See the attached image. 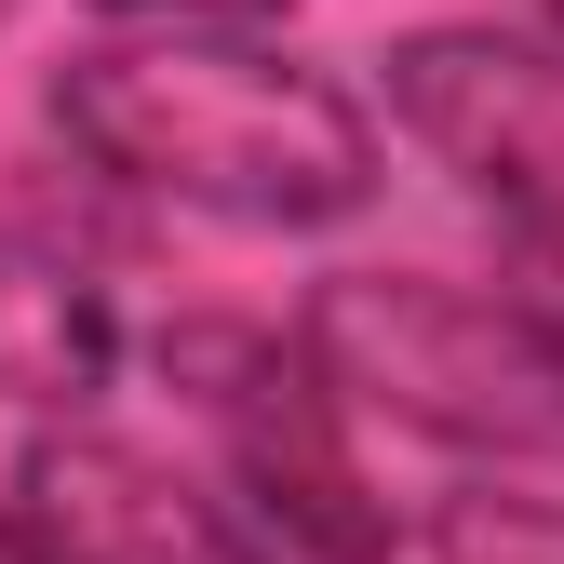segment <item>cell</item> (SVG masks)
<instances>
[{"instance_id": "obj_1", "label": "cell", "mask_w": 564, "mask_h": 564, "mask_svg": "<svg viewBox=\"0 0 564 564\" xmlns=\"http://www.w3.org/2000/svg\"><path fill=\"white\" fill-rule=\"evenodd\" d=\"M41 121L67 162H95L121 202H175L216 229H349L377 202V121L336 82L282 67L269 41H202V28H121L54 54Z\"/></svg>"}, {"instance_id": "obj_2", "label": "cell", "mask_w": 564, "mask_h": 564, "mask_svg": "<svg viewBox=\"0 0 564 564\" xmlns=\"http://www.w3.org/2000/svg\"><path fill=\"white\" fill-rule=\"evenodd\" d=\"M296 349L336 416H390V431L484 457L498 470H564V349L444 269H323L296 296Z\"/></svg>"}, {"instance_id": "obj_3", "label": "cell", "mask_w": 564, "mask_h": 564, "mask_svg": "<svg viewBox=\"0 0 564 564\" xmlns=\"http://www.w3.org/2000/svg\"><path fill=\"white\" fill-rule=\"evenodd\" d=\"M149 364L162 390L202 416V431L229 444V484H242V511H256V551L282 538L296 564H390L403 524L390 498L364 484V457L336 444V403L310 377V349L256 323V310H175L149 336Z\"/></svg>"}, {"instance_id": "obj_4", "label": "cell", "mask_w": 564, "mask_h": 564, "mask_svg": "<svg viewBox=\"0 0 564 564\" xmlns=\"http://www.w3.org/2000/svg\"><path fill=\"white\" fill-rule=\"evenodd\" d=\"M377 108L511 242L564 229V41H538V28H403L377 54Z\"/></svg>"}, {"instance_id": "obj_5", "label": "cell", "mask_w": 564, "mask_h": 564, "mask_svg": "<svg viewBox=\"0 0 564 564\" xmlns=\"http://www.w3.org/2000/svg\"><path fill=\"white\" fill-rule=\"evenodd\" d=\"M54 564H269L256 524L216 498V484H188L162 444H121L95 431V416H54V431H28L14 484H0Z\"/></svg>"}, {"instance_id": "obj_6", "label": "cell", "mask_w": 564, "mask_h": 564, "mask_svg": "<svg viewBox=\"0 0 564 564\" xmlns=\"http://www.w3.org/2000/svg\"><path fill=\"white\" fill-rule=\"evenodd\" d=\"M108 364H121L108 282H95L82 256H54V242H28L14 216H0V403L54 431V416H82V403L108 390Z\"/></svg>"}, {"instance_id": "obj_7", "label": "cell", "mask_w": 564, "mask_h": 564, "mask_svg": "<svg viewBox=\"0 0 564 564\" xmlns=\"http://www.w3.org/2000/svg\"><path fill=\"white\" fill-rule=\"evenodd\" d=\"M431 564H564V498L444 484V498H431Z\"/></svg>"}, {"instance_id": "obj_8", "label": "cell", "mask_w": 564, "mask_h": 564, "mask_svg": "<svg viewBox=\"0 0 564 564\" xmlns=\"http://www.w3.org/2000/svg\"><path fill=\"white\" fill-rule=\"evenodd\" d=\"M95 14H121V28H202V41H256L282 0H95Z\"/></svg>"}, {"instance_id": "obj_9", "label": "cell", "mask_w": 564, "mask_h": 564, "mask_svg": "<svg viewBox=\"0 0 564 564\" xmlns=\"http://www.w3.org/2000/svg\"><path fill=\"white\" fill-rule=\"evenodd\" d=\"M511 310L564 349V229H538V242H524V296H511Z\"/></svg>"}, {"instance_id": "obj_10", "label": "cell", "mask_w": 564, "mask_h": 564, "mask_svg": "<svg viewBox=\"0 0 564 564\" xmlns=\"http://www.w3.org/2000/svg\"><path fill=\"white\" fill-rule=\"evenodd\" d=\"M0 564H54V551H41V524H28L14 498H0Z\"/></svg>"}, {"instance_id": "obj_11", "label": "cell", "mask_w": 564, "mask_h": 564, "mask_svg": "<svg viewBox=\"0 0 564 564\" xmlns=\"http://www.w3.org/2000/svg\"><path fill=\"white\" fill-rule=\"evenodd\" d=\"M538 41H564V0H538Z\"/></svg>"}, {"instance_id": "obj_12", "label": "cell", "mask_w": 564, "mask_h": 564, "mask_svg": "<svg viewBox=\"0 0 564 564\" xmlns=\"http://www.w3.org/2000/svg\"><path fill=\"white\" fill-rule=\"evenodd\" d=\"M0 28H14V0H0Z\"/></svg>"}]
</instances>
